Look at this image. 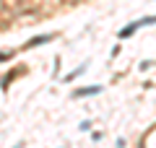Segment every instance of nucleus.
I'll list each match as a JSON object with an SVG mask.
<instances>
[{
    "label": "nucleus",
    "instance_id": "obj_1",
    "mask_svg": "<svg viewBox=\"0 0 156 148\" xmlns=\"http://www.w3.org/2000/svg\"><path fill=\"white\" fill-rule=\"evenodd\" d=\"M65 3H83V0H65Z\"/></svg>",
    "mask_w": 156,
    "mask_h": 148
}]
</instances>
